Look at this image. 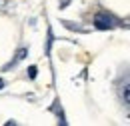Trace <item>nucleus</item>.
Wrapping results in <instances>:
<instances>
[{
  "label": "nucleus",
  "mask_w": 130,
  "mask_h": 126,
  "mask_svg": "<svg viewBox=\"0 0 130 126\" xmlns=\"http://www.w3.org/2000/svg\"><path fill=\"white\" fill-rule=\"evenodd\" d=\"M94 26H96L98 30H112L116 26H120V22H118V18H114L110 12L100 10V12H96V16H94Z\"/></svg>",
  "instance_id": "nucleus-1"
},
{
  "label": "nucleus",
  "mask_w": 130,
  "mask_h": 126,
  "mask_svg": "<svg viewBox=\"0 0 130 126\" xmlns=\"http://www.w3.org/2000/svg\"><path fill=\"white\" fill-rule=\"evenodd\" d=\"M26 54H28V48H18V50H16V54H14V58H12L10 62L6 64L4 68H2V72H6V70H10V68H14L18 62H22V60L26 58Z\"/></svg>",
  "instance_id": "nucleus-2"
},
{
  "label": "nucleus",
  "mask_w": 130,
  "mask_h": 126,
  "mask_svg": "<svg viewBox=\"0 0 130 126\" xmlns=\"http://www.w3.org/2000/svg\"><path fill=\"white\" fill-rule=\"evenodd\" d=\"M122 96H124V100H126V102L130 104V84L126 86V88H124V92H122Z\"/></svg>",
  "instance_id": "nucleus-3"
},
{
  "label": "nucleus",
  "mask_w": 130,
  "mask_h": 126,
  "mask_svg": "<svg viewBox=\"0 0 130 126\" xmlns=\"http://www.w3.org/2000/svg\"><path fill=\"white\" fill-rule=\"evenodd\" d=\"M28 78L30 80L36 78V66H30V68H28Z\"/></svg>",
  "instance_id": "nucleus-4"
},
{
  "label": "nucleus",
  "mask_w": 130,
  "mask_h": 126,
  "mask_svg": "<svg viewBox=\"0 0 130 126\" xmlns=\"http://www.w3.org/2000/svg\"><path fill=\"white\" fill-rule=\"evenodd\" d=\"M68 2H70V0H60V6L64 8V6H66V4H68Z\"/></svg>",
  "instance_id": "nucleus-5"
},
{
  "label": "nucleus",
  "mask_w": 130,
  "mask_h": 126,
  "mask_svg": "<svg viewBox=\"0 0 130 126\" xmlns=\"http://www.w3.org/2000/svg\"><path fill=\"white\" fill-rule=\"evenodd\" d=\"M4 4H6V0H0V6H4Z\"/></svg>",
  "instance_id": "nucleus-6"
},
{
  "label": "nucleus",
  "mask_w": 130,
  "mask_h": 126,
  "mask_svg": "<svg viewBox=\"0 0 130 126\" xmlns=\"http://www.w3.org/2000/svg\"><path fill=\"white\" fill-rule=\"evenodd\" d=\"M2 86H4V82H2V80H0V88H2Z\"/></svg>",
  "instance_id": "nucleus-7"
}]
</instances>
